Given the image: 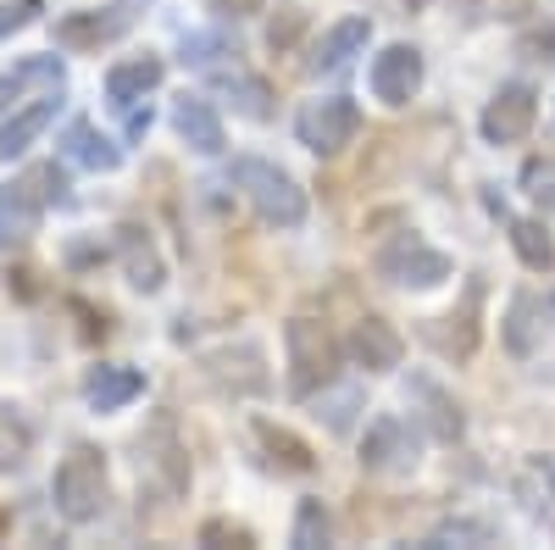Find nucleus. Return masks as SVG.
Segmentation results:
<instances>
[{"mask_svg": "<svg viewBox=\"0 0 555 550\" xmlns=\"http://www.w3.org/2000/svg\"><path fill=\"white\" fill-rule=\"evenodd\" d=\"M51 500L67 523H101L106 507H112V478H106V456L95 445H73L62 462H56V478H51Z\"/></svg>", "mask_w": 555, "mask_h": 550, "instance_id": "nucleus-1", "label": "nucleus"}, {"mask_svg": "<svg viewBox=\"0 0 555 550\" xmlns=\"http://www.w3.org/2000/svg\"><path fill=\"white\" fill-rule=\"evenodd\" d=\"M133 450H139V484H145L156 500L190 495V450H183V434L172 423V411H151L139 439H133Z\"/></svg>", "mask_w": 555, "mask_h": 550, "instance_id": "nucleus-2", "label": "nucleus"}, {"mask_svg": "<svg viewBox=\"0 0 555 550\" xmlns=\"http://www.w3.org/2000/svg\"><path fill=\"white\" fill-rule=\"evenodd\" d=\"M284 345H289V389L300 400H311V395H322L334 384L345 345L334 340V329L322 323V317H289V323H284Z\"/></svg>", "mask_w": 555, "mask_h": 550, "instance_id": "nucleus-3", "label": "nucleus"}, {"mask_svg": "<svg viewBox=\"0 0 555 550\" xmlns=\"http://www.w3.org/2000/svg\"><path fill=\"white\" fill-rule=\"evenodd\" d=\"M234 183H240V195L250 201V212L267 228H300L306 222V190L284 167H272L261 156H240L234 162Z\"/></svg>", "mask_w": 555, "mask_h": 550, "instance_id": "nucleus-4", "label": "nucleus"}, {"mask_svg": "<svg viewBox=\"0 0 555 550\" xmlns=\"http://www.w3.org/2000/svg\"><path fill=\"white\" fill-rule=\"evenodd\" d=\"M295 133L311 156H339L345 145H356L361 133V112L350 95H322V101H306L300 117H295Z\"/></svg>", "mask_w": 555, "mask_h": 550, "instance_id": "nucleus-5", "label": "nucleus"}, {"mask_svg": "<svg viewBox=\"0 0 555 550\" xmlns=\"http://www.w3.org/2000/svg\"><path fill=\"white\" fill-rule=\"evenodd\" d=\"M378 279H389L395 290H439L450 284V256L423 245L416 234H400L395 245L378 251Z\"/></svg>", "mask_w": 555, "mask_h": 550, "instance_id": "nucleus-6", "label": "nucleus"}, {"mask_svg": "<svg viewBox=\"0 0 555 550\" xmlns=\"http://www.w3.org/2000/svg\"><path fill=\"white\" fill-rule=\"evenodd\" d=\"M133 7H145V0H112V7H83V12H67L56 23V44L62 51H101V44L122 39L133 28Z\"/></svg>", "mask_w": 555, "mask_h": 550, "instance_id": "nucleus-7", "label": "nucleus"}, {"mask_svg": "<svg viewBox=\"0 0 555 550\" xmlns=\"http://www.w3.org/2000/svg\"><path fill=\"white\" fill-rule=\"evenodd\" d=\"M416 429L400 418V411H384V418H373L366 423V434H361V468L366 473H411L416 468Z\"/></svg>", "mask_w": 555, "mask_h": 550, "instance_id": "nucleus-8", "label": "nucleus"}, {"mask_svg": "<svg viewBox=\"0 0 555 550\" xmlns=\"http://www.w3.org/2000/svg\"><path fill=\"white\" fill-rule=\"evenodd\" d=\"M550 329H555V295L550 290H517L500 317V340L512 356H533L550 340Z\"/></svg>", "mask_w": 555, "mask_h": 550, "instance_id": "nucleus-9", "label": "nucleus"}, {"mask_svg": "<svg viewBox=\"0 0 555 550\" xmlns=\"http://www.w3.org/2000/svg\"><path fill=\"white\" fill-rule=\"evenodd\" d=\"M201 373H206L222 395H261V389L272 384L261 345H222V350H206V356H201Z\"/></svg>", "mask_w": 555, "mask_h": 550, "instance_id": "nucleus-10", "label": "nucleus"}, {"mask_svg": "<svg viewBox=\"0 0 555 550\" xmlns=\"http://www.w3.org/2000/svg\"><path fill=\"white\" fill-rule=\"evenodd\" d=\"M423 51L416 44H384V51L373 56V73H366V84H373V95L384 106H405L416 101V89H423Z\"/></svg>", "mask_w": 555, "mask_h": 550, "instance_id": "nucleus-11", "label": "nucleus"}, {"mask_svg": "<svg viewBox=\"0 0 555 550\" xmlns=\"http://www.w3.org/2000/svg\"><path fill=\"white\" fill-rule=\"evenodd\" d=\"M533 117H539V95L528 84H505L500 95L483 106V140L489 145H517V140H528L533 133Z\"/></svg>", "mask_w": 555, "mask_h": 550, "instance_id": "nucleus-12", "label": "nucleus"}, {"mask_svg": "<svg viewBox=\"0 0 555 550\" xmlns=\"http://www.w3.org/2000/svg\"><path fill=\"white\" fill-rule=\"evenodd\" d=\"M345 356L356 367H366V373H395L400 356H405V340L395 334V323H384V317L366 311V317H356V329L345 340Z\"/></svg>", "mask_w": 555, "mask_h": 550, "instance_id": "nucleus-13", "label": "nucleus"}, {"mask_svg": "<svg viewBox=\"0 0 555 550\" xmlns=\"http://www.w3.org/2000/svg\"><path fill=\"white\" fill-rule=\"evenodd\" d=\"M478 306H483V284L473 279V284H467V300H461V311H444V317H434L428 340L439 345V356L467 361V356L478 350Z\"/></svg>", "mask_w": 555, "mask_h": 550, "instance_id": "nucleus-14", "label": "nucleus"}, {"mask_svg": "<svg viewBox=\"0 0 555 550\" xmlns=\"http://www.w3.org/2000/svg\"><path fill=\"white\" fill-rule=\"evenodd\" d=\"M117 261H122V272H128V284L145 290V295H156L162 279H167L162 251H156V240H151L139 222H122V228H117Z\"/></svg>", "mask_w": 555, "mask_h": 550, "instance_id": "nucleus-15", "label": "nucleus"}, {"mask_svg": "<svg viewBox=\"0 0 555 550\" xmlns=\"http://www.w3.org/2000/svg\"><path fill=\"white\" fill-rule=\"evenodd\" d=\"M366 39H373V23H366V17H339L328 34L317 39L306 73H339V67H350L366 51Z\"/></svg>", "mask_w": 555, "mask_h": 550, "instance_id": "nucleus-16", "label": "nucleus"}, {"mask_svg": "<svg viewBox=\"0 0 555 550\" xmlns=\"http://www.w3.org/2000/svg\"><path fill=\"white\" fill-rule=\"evenodd\" d=\"M172 128H178V140L190 145V151H201V156H222V145H228L222 117H217L211 101H201V95H183V101L172 106Z\"/></svg>", "mask_w": 555, "mask_h": 550, "instance_id": "nucleus-17", "label": "nucleus"}, {"mask_svg": "<svg viewBox=\"0 0 555 550\" xmlns=\"http://www.w3.org/2000/svg\"><path fill=\"white\" fill-rule=\"evenodd\" d=\"M139 395H145V379H139L133 367H117V361L89 367V379H83V400L95 406V411H122Z\"/></svg>", "mask_w": 555, "mask_h": 550, "instance_id": "nucleus-18", "label": "nucleus"}, {"mask_svg": "<svg viewBox=\"0 0 555 550\" xmlns=\"http://www.w3.org/2000/svg\"><path fill=\"white\" fill-rule=\"evenodd\" d=\"M211 78V89H217V95H228V101H234V112L240 117H272V89L256 78V73H245L240 62H228V67H211L206 73Z\"/></svg>", "mask_w": 555, "mask_h": 550, "instance_id": "nucleus-19", "label": "nucleus"}, {"mask_svg": "<svg viewBox=\"0 0 555 550\" xmlns=\"http://www.w3.org/2000/svg\"><path fill=\"white\" fill-rule=\"evenodd\" d=\"M162 56H128V62H117L112 73H106V101L117 106V112H128V106H139L151 95V89L162 84Z\"/></svg>", "mask_w": 555, "mask_h": 550, "instance_id": "nucleus-20", "label": "nucleus"}, {"mask_svg": "<svg viewBox=\"0 0 555 550\" xmlns=\"http://www.w3.org/2000/svg\"><path fill=\"white\" fill-rule=\"evenodd\" d=\"M62 78H67V67L56 56H23V62H12L7 73H0V112L17 106L23 95H34V89H62Z\"/></svg>", "mask_w": 555, "mask_h": 550, "instance_id": "nucleus-21", "label": "nucleus"}, {"mask_svg": "<svg viewBox=\"0 0 555 550\" xmlns=\"http://www.w3.org/2000/svg\"><path fill=\"white\" fill-rule=\"evenodd\" d=\"M250 434H256V445L267 450V462H272L278 473H311V468H317L311 445H306L295 429L272 423V418H256V423H250Z\"/></svg>", "mask_w": 555, "mask_h": 550, "instance_id": "nucleus-22", "label": "nucleus"}, {"mask_svg": "<svg viewBox=\"0 0 555 550\" xmlns=\"http://www.w3.org/2000/svg\"><path fill=\"white\" fill-rule=\"evenodd\" d=\"M39 212H44V201L28 190V183L17 178V183H7L0 190V251H12V245H23L34 228H39Z\"/></svg>", "mask_w": 555, "mask_h": 550, "instance_id": "nucleus-23", "label": "nucleus"}, {"mask_svg": "<svg viewBox=\"0 0 555 550\" xmlns=\"http://www.w3.org/2000/svg\"><path fill=\"white\" fill-rule=\"evenodd\" d=\"M56 123V95H44V101H34V106H23V112H12L7 123H0V156H23L44 128Z\"/></svg>", "mask_w": 555, "mask_h": 550, "instance_id": "nucleus-24", "label": "nucleus"}, {"mask_svg": "<svg viewBox=\"0 0 555 550\" xmlns=\"http://www.w3.org/2000/svg\"><path fill=\"white\" fill-rule=\"evenodd\" d=\"M411 406H423V423H428L434 439H461V429H467L461 406H455L434 379H411Z\"/></svg>", "mask_w": 555, "mask_h": 550, "instance_id": "nucleus-25", "label": "nucleus"}, {"mask_svg": "<svg viewBox=\"0 0 555 550\" xmlns=\"http://www.w3.org/2000/svg\"><path fill=\"white\" fill-rule=\"evenodd\" d=\"M67 156L78 167H89V172H112L122 162V151L106 140V133H95V123H73L67 128Z\"/></svg>", "mask_w": 555, "mask_h": 550, "instance_id": "nucleus-26", "label": "nucleus"}, {"mask_svg": "<svg viewBox=\"0 0 555 550\" xmlns=\"http://www.w3.org/2000/svg\"><path fill=\"white\" fill-rule=\"evenodd\" d=\"M512 251L522 256L528 272H550L555 267V240L539 217H512Z\"/></svg>", "mask_w": 555, "mask_h": 550, "instance_id": "nucleus-27", "label": "nucleus"}, {"mask_svg": "<svg viewBox=\"0 0 555 550\" xmlns=\"http://www.w3.org/2000/svg\"><path fill=\"white\" fill-rule=\"evenodd\" d=\"M328 539H334V523H328V512H322V500H300L289 545L295 550H317V545H328Z\"/></svg>", "mask_w": 555, "mask_h": 550, "instance_id": "nucleus-28", "label": "nucleus"}, {"mask_svg": "<svg viewBox=\"0 0 555 550\" xmlns=\"http://www.w3.org/2000/svg\"><path fill=\"white\" fill-rule=\"evenodd\" d=\"M28 445H34L28 423L17 418V411H7V418H0V473H17L28 462Z\"/></svg>", "mask_w": 555, "mask_h": 550, "instance_id": "nucleus-29", "label": "nucleus"}, {"mask_svg": "<svg viewBox=\"0 0 555 550\" xmlns=\"http://www.w3.org/2000/svg\"><path fill=\"white\" fill-rule=\"evenodd\" d=\"M522 195L544 212H555V156H528L522 167Z\"/></svg>", "mask_w": 555, "mask_h": 550, "instance_id": "nucleus-30", "label": "nucleus"}, {"mask_svg": "<svg viewBox=\"0 0 555 550\" xmlns=\"http://www.w3.org/2000/svg\"><path fill=\"white\" fill-rule=\"evenodd\" d=\"M222 56H240L228 34H190V39H183V62H190V67H206L211 73Z\"/></svg>", "mask_w": 555, "mask_h": 550, "instance_id": "nucleus-31", "label": "nucleus"}, {"mask_svg": "<svg viewBox=\"0 0 555 550\" xmlns=\"http://www.w3.org/2000/svg\"><path fill=\"white\" fill-rule=\"evenodd\" d=\"M473 23H522L533 17V0H461Z\"/></svg>", "mask_w": 555, "mask_h": 550, "instance_id": "nucleus-32", "label": "nucleus"}, {"mask_svg": "<svg viewBox=\"0 0 555 550\" xmlns=\"http://www.w3.org/2000/svg\"><path fill=\"white\" fill-rule=\"evenodd\" d=\"M23 183H28V190H34L44 206H62V201H67V172H62L56 162H39V167H28V172H23Z\"/></svg>", "mask_w": 555, "mask_h": 550, "instance_id": "nucleus-33", "label": "nucleus"}, {"mask_svg": "<svg viewBox=\"0 0 555 550\" xmlns=\"http://www.w3.org/2000/svg\"><path fill=\"white\" fill-rule=\"evenodd\" d=\"M201 545H234V550H250V545H256V534H250L245 523H228V517H211V523L201 528Z\"/></svg>", "mask_w": 555, "mask_h": 550, "instance_id": "nucleus-34", "label": "nucleus"}, {"mask_svg": "<svg viewBox=\"0 0 555 550\" xmlns=\"http://www.w3.org/2000/svg\"><path fill=\"white\" fill-rule=\"evenodd\" d=\"M356 406H361V395H356V389H339V395H328V400H322V411H317V418L328 423L334 434H345V429H350V411H356Z\"/></svg>", "mask_w": 555, "mask_h": 550, "instance_id": "nucleus-35", "label": "nucleus"}, {"mask_svg": "<svg viewBox=\"0 0 555 550\" xmlns=\"http://www.w3.org/2000/svg\"><path fill=\"white\" fill-rule=\"evenodd\" d=\"M300 28H306V12H300V7H289L284 17H272V23H267V44H272V51H289Z\"/></svg>", "mask_w": 555, "mask_h": 550, "instance_id": "nucleus-36", "label": "nucleus"}, {"mask_svg": "<svg viewBox=\"0 0 555 550\" xmlns=\"http://www.w3.org/2000/svg\"><path fill=\"white\" fill-rule=\"evenodd\" d=\"M34 12H39V0H12V7H0V39L17 34V28H28Z\"/></svg>", "mask_w": 555, "mask_h": 550, "instance_id": "nucleus-37", "label": "nucleus"}, {"mask_svg": "<svg viewBox=\"0 0 555 550\" xmlns=\"http://www.w3.org/2000/svg\"><path fill=\"white\" fill-rule=\"evenodd\" d=\"M444 539H478V545H483V539H489V528H483V523H450V528H439V534H434V545H444Z\"/></svg>", "mask_w": 555, "mask_h": 550, "instance_id": "nucleus-38", "label": "nucleus"}, {"mask_svg": "<svg viewBox=\"0 0 555 550\" xmlns=\"http://www.w3.org/2000/svg\"><path fill=\"white\" fill-rule=\"evenodd\" d=\"M211 7H217V12H234V17H240V12H256L261 0H211Z\"/></svg>", "mask_w": 555, "mask_h": 550, "instance_id": "nucleus-39", "label": "nucleus"}, {"mask_svg": "<svg viewBox=\"0 0 555 550\" xmlns=\"http://www.w3.org/2000/svg\"><path fill=\"white\" fill-rule=\"evenodd\" d=\"M550 512H555V473H550Z\"/></svg>", "mask_w": 555, "mask_h": 550, "instance_id": "nucleus-40", "label": "nucleus"}]
</instances>
